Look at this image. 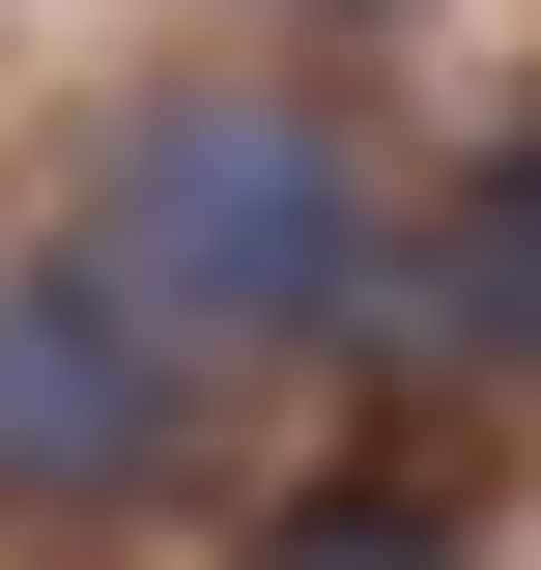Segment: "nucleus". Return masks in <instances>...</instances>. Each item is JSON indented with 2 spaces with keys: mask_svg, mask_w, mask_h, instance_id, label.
<instances>
[{
  "mask_svg": "<svg viewBox=\"0 0 541 570\" xmlns=\"http://www.w3.org/2000/svg\"><path fill=\"white\" fill-rule=\"evenodd\" d=\"M86 257H115L171 343H342V314H371V171H342V115H285V86H171V115L115 142Z\"/></svg>",
  "mask_w": 541,
  "mask_h": 570,
  "instance_id": "nucleus-1",
  "label": "nucleus"
},
{
  "mask_svg": "<svg viewBox=\"0 0 541 570\" xmlns=\"http://www.w3.org/2000/svg\"><path fill=\"white\" fill-rule=\"evenodd\" d=\"M171 314H142L115 257H29L0 285V513H142L171 485Z\"/></svg>",
  "mask_w": 541,
  "mask_h": 570,
  "instance_id": "nucleus-2",
  "label": "nucleus"
},
{
  "mask_svg": "<svg viewBox=\"0 0 541 570\" xmlns=\"http://www.w3.org/2000/svg\"><path fill=\"white\" fill-rule=\"evenodd\" d=\"M427 343H456V371H541V142L427 228Z\"/></svg>",
  "mask_w": 541,
  "mask_h": 570,
  "instance_id": "nucleus-3",
  "label": "nucleus"
},
{
  "mask_svg": "<svg viewBox=\"0 0 541 570\" xmlns=\"http://www.w3.org/2000/svg\"><path fill=\"white\" fill-rule=\"evenodd\" d=\"M257 570H456V513H427V485H285Z\"/></svg>",
  "mask_w": 541,
  "mask_h": 570,
  "instance_id": "nucleus-4",
  "label": "nucleus"
},
{
  "mask_svg": "<svg viewBox=\"0 0 541 570\" xmlns=\"http://www.w3.org/2000/svg\"><path fill=\"white\" fill-rule=\"evenodd\" d=\"M342 29H371V0H342Z\"/></svg>",
  "mask_w": 541,
  "mask_h": 570,
  "instance_id": "nucleus-5",
  "label": "nucleus"
}]
</instances>
